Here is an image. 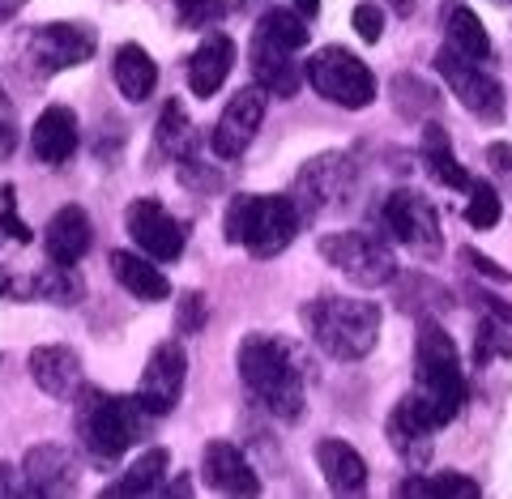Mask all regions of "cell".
Here are the masks:
<instances>
[{
  "label": "cell",
  "instance_id": "obj_1",
  "mask_svg": "<svg viewBox=\"0 0 512 499\" xmlns=\"http://www.w3.org/2000/svg\"><path fill=\"white\" fill-rule=\"evenodd\" d=\"M154 418L141 397H116V393H103V389H90L82 384V393L73 397V431H77V444L94 465H111L120 461L128 448L137 440H146L154 431Z\"/></svg>",
  "mask_w": 512,
  "mask_h": 499
},
{
  "label": "cell",
  "instance_id": "obj_2",
  "mask_svg": "<svg viewBox=\"0 0 512 499\" xmlns=\"http://www.w3.org/2000/svg\"><path fill=\"white\" fill-rule=\"evenodd\" d=\"M239 380L256 406L282 423H295L303 414V367L282 337L248 333L239 342Z\"/></svg>",
  "mask_w": 512,
  "mask_h": 499
},
{
  "label": "cell",
  "instance_id": "obj_3",
  "mask_svg": "<svg viewBox=\"0 0 512 499\" xmlns=\"http://www.w3.org/2000/svg\"><path fill=\"white\" fill-rule=\"evenodd\" d=\"M410 401L423 410L431 427H448L466 406V376H461V354L436 320H419V342H414V393Z\"/></svg>",
  "mask_w": 512,
  "mask_h": 499
},
{
  "label": "cell",
  "instance_id": "obj_4",
  "mask_svg": "<svg viewBox=\"0 0 512 499\" xmlns=\"http://www.w3.org/2000/svg\"><path fill=\"white\" fill-rule=\"evenodd\" d=\"M303 325H308L312 342L338 363L367 359L380 337V308L367 299L346 295H320L303 303Z\"/></svg>",
  "mask_w": 512,
  "mask_h": 499
},
{
  "label": "cell",
  "instance_id": "obj_5",
  "mask_svg": "<svg viewBox=\"0 0 512 499\" xmlns=\"http://www.w3.org/2000/svg\"><path fill=\"white\" fill-rule=\"evenodd\" d=\"M227 239L239 248H248L256 261H269L295 244V235L303 227V214L295 197H256V192H239L227 205Z\"/></svg>",
  "mask_w": 512,
  "mask_h": 499
},
{
  "label": "cell",
  "instance_id": "obj_6",
  "mask_svg": "<svg viewBox=\"0 0 512 499\" xmlns=\"http://www.w3.org/2000/svg\"><path fill=\"white\" fill-rule=\"evenodd\" d=\"M94 30L82 26V22H47L39 30H30V35L18 43V60L26 77H56L64 69H77V64H86L94 56Z\"/></svg>",
  "mask_w": 512,
  "mask_h": 499
},
{
  "label": "cell",
  "instance_id": "obj_7",
  "mask_svg": "<svg viewBox=\"0 0 512 499\" xmlns=\"http://www.w3.org/2000/svg\"><path fill=\"white\" fill-rule=\"evenodd\" d=\"M320 256L342 269L355 286H367V291H376V286H389L397 278V256L393 248L384 244L380 235H367V231H338V235H325L320 239Z\"/></svg>",
  "mask_w": 512,
  "mask_h": 499
},
{
  "label": "cell",
  "instance_id": "obj_8",
  "mask_svg": "<svg viewBox=\"0 0 512 499\" xmlns=\"http://www.w3.org/2000/svg\"><path fill=\"white\" fill-rule=\"evenodd\" d=\"M308 82L320 99L338 103L346 111H359L376 99V77L372 69L346 47H320V52L308 60Z\"/></svg>",
  "mask_w": 512,
  "mask_h": 499
},
{
  "label": "cell",
  "instance_id": "obj_9",
  "mask_svg": "<svg viewBox=\"0 0 512 499\" xmlns=\"http://www.w3.org/2000/svg\"><path fill=\"white\" fill-rule=\"evenodd\" d=\"M483 60L461 56L457 47H440L436 52V73L448 82V90L461 99V107L478 116L483 124H500L504 120V86L495 82L487 69H478Z\"/></svg>",
  "mask_w": 512,
  "mask_h": 499
},
{
  "label": "cell",
  "instance_id": "obj_10",
  "mask_svg": "<svg viewBox=\"0 0 512 499\" xmlns=\"http://www.w3.org/2000/svg\"><path fill=\"white\" fill-rule=\"evenodd\" d=\"M124 227L133 235V244L154 261H180L184 256L188 227L158 197H137L124 209Z\"/></svg>",
  "mask_w": 512,
  "mask_h": 499
},
{
  "label": "cell",
  "instance_id": "obj_11",
  "mask_svg": "<svg viewBox=\"0 0 512 499\" xmlns=\"http://www.w3.org/2000/svg\"><path fill=\"white\" fill-rule=\"evenodd\" d=\"M384 227L397 244H406L419 256H440V218L436 205H431L423 192L397 188L389 201H384Z\"/></svg>",
  "mask_w": 512,
  "mask_h": 499
},
{
  "label": "cell",
  "instance_id": "obj_12",
  "mask_svg": "<svg viewBox=\"0 0 512 499\" xmlns=\"http://www.w3.org/2000/svg\"><path fill=\"white\" fill-rule=\"evenodd\" d=\"M350 180H355V167H350L346 154H320V158H312V163H303L295 192H291L303 222L320 218L333 201H342L350 192Z\"/></svg>",
  "mask_w": 512,
  "mask_h": 499
},
{
  "label": "cell",
  "instance_id": "obj_13",
  "mask_svg": "<svg viewBox=\"0 0 512 499\" xmlns=\"http://www.w3.org/2000/svg\"><path fill=\"white\" fill-rule=\"evenodd\" d=\"M269 94L265 86H244L235 94V99L222 107V116L214 124V133H210V150L218 158H239L248 146H252V137H256V128H261L265 120V107H269Z\"/></svg>",
  "mask_w": 512,
  "mask_h": 499
},
{
  "label": "cell",
  "instance_id": "obj_14",
  "mask_svg": "<svg viewBox=\"0 0 512 499\" xmlns=\"http://www.w3.org/2000/svg\"><path fill=\"white\" fill-rule=\"evenodd\" d=\"M184 380H188V354H184V346L180 342L154 346L146 372H141V380H137L141 406H146L150 414H158V418L171 414L175 406H180V397H184Z\"/></svg>",
  "mask_w": 512,
  "mask_h": 499
},
{
  "label": "cell",
  "instance_id": "obj_15",
  "mask_svg": "<svg viewBox=\"0 0 512 499\" xmlns=\"http://www.w3.org/2000/svg\"><path fill=\"white\" fill-rule=\"evenodd\" d=\"M201 478H205V487L218 491V495H256V491H261V478H256L248 457L239 453L231 440L205 444V453H201Z\"/></svg>",
  "mask_w": 512,
  "mask_h": 499
},
{
  "label": "cell",
  "instance_id": "obj_16",
  "mask_svg": "<svg viewBox=\"0 0 512 499\" xmlns=\"http://www.w3.org/2000/svg\"><path fill=\"white\" fill-rule=\"evenodd\" d=\"M295 52L291 47H282L274 39H265V35H256L252 30V77H256V86H265L274 99H291V94L299 90V82L308 77V69H299V64L291 60Z\"/></svg>",
  "mask_w": 512,
  "mask_h": 499
},
{
  "label": "cell",
  "instance_id": "obj_17",
  "mask_svg": "<svg viewBox=\"0 0 512 499\" xmlns=\"http://www.w3.org/2000/svg\"><path fill=\"white\" fill-rule=\"evenodd\" d=\"M26 495H64L77 487V461L64 444H35L22 461Z\"/></svg>",
  "mask_w": 512,
  "mask_h": 499
},
{
  "label": "cell",
  "instance_id": "obj_18",
  "mask_svg": "<svg viewBox=\"0 0 512 499\" xmlns=\"http://www.w3.org/2000/svg\"><path fill=\"white\" fill-rule=\"evenodd\" d=\"M384 436H389L393 453L402 457L410 470H423V465L431 461V436H436V427L423 418V410L410 401V393L393 406L389 423H384Z\"/></svg>",
  "mask_w": 512,
  "mask_h": 499
},
{
  "label": "cell",
  "instance_id": "obj_19",
  "mask_svg": "<svg viewBox=\"0 0 512 499\" xmlns=\"http://www.w3.org/2000/svg\"><path fill=\"white\" fill-rule=\"evenodd\" d=\"M231 64H235V43L231 35H222V30H210V35L201 39V47L188 56V86L197 99H210V94L222 90V82L231 77Z\"/></svg>",
  "mask_w": 512,
  "mask_h": 499
},
{
  "label": "cell",
  "instance_id": "obj_20",
  "mask_svg": "<svg viewBox=\"0 0 512 499\" xmlns=\"http://www.w3.org/2000/svg\"><path fill=\"white\" fill-rule=\"evenodd\" d=\"M30 380L47 397H77L82 393V359L69 346H35L30 350Z\"/></svg>",
  "mask_w": 512,
  "mask_h": 499
},
{
  "label": "cell",
  "instance_id": "obj_21",
  "mask_svg": "<svg viewBox=\"0 0 512 499\" xmlns=\"http://www.w3.org/2000/svg\"><path fill=\"white\" fill-rule=\"evenodd\" d=\"M73 150H77V111L52 103L35 120V133H30V154H35L39 163H47V167H60V163H69V158H73Z\"/></svg>",
  "mask_w": 512,
  "mask_h": 499
},
{
  "label": "cell",
  "instance_id": "obj_22",
  "mask_svg": "<svg viewBox=\"0 0 512 499\" xmlns=\"http://www.w3.org/2000/svg\"><path fill=\"white\" fill-rule=\"evenodd\" d=\"M90 218L82 205H64L52 214V222L43 227V252L60 265H77L90 252Z\"/></svg>",
  "mask_w": 512,
  "mask_h": 499
},
{
  "label": "cell",
  "instance_id": "obj_23",
  "mask_svg": "<svg viewBox=\"0 0 512 499\" xmlns=\"http://www.w3.org/2000/svg\"><path fill=\"white\" fill-rule=\"evenodd\" d=\"M316 465H320V474H325L333 495H359L367 487V461L346 440H320Z\"/></svg>",
  "mask_w": 512,
  "mask_h": 499
},
{
  "label": "cell",
  "instance_id": "obj_24",
  "mask_svg": "<svg viewBox=\"0 0 512 499\" xmlns=\"http://www.w3.org/2000/svg\"><path fill=\"white\" fill-rule=\"evenodd\" d=\"M111 273L128 295H137L141 303H158L171 295V282L163 278V269H154V256L146 252H111Z\"/></svg>",
  "mask_w": 512,
  "mask_h": 499
},
{
  "label": "cell",
  "instance_id": "obj_25",
  "mask_svg": "<svg viewBox=\"0 0 512 499\" xmlns=\"http://www.w3.org/2000/svg\"><path fill=\"white\" fill-rule=\"evenodd\" d=\"M111 73H116V86H120V94L128 103H146L154 94V86H158V64L141 43H124L116 52Z\"/></svg>",
  "mask_w": 512,
  "mask_h": 499
},
{
  "label": "cell",
  "instance_id": "obj_26",
  "mask_svg": "<svg viewBox=\"0 0 512 499\" xmlns=\"http://www.w3.org/2000/svg\"><path fill=\"white\" fill-rule=\"evenodd\" d=\"M154 141H158V150L175 158V163H184V158L201 154V133H197V124L188 120V111H184L180 99H171V103L163 107V116H158V128H154Z\"/></svg>",
  "mask_w": 512,
  "mask_h": 499
},
{
  "label": "cell",
  "instance_id": "obj_27",
  "mask_svg": "<svg viewBox=\"0 0 512 499\" xmlns=\"http://www.w3.org/2000/svg\"><path fill=\"white\" fill-rule=\"evenodd\" d=\"M423 163H427V171H431V180H440L444 188H466L470 192V171L457 163L453 158V146H448V137H444V128L440 124H427L423 128Z\"/></svg>",
  "mask_w": 512,
  "mask_h": 499
},
{
  "label": "cell",
  "instance_id": "obj_28",
  "mask_svg": "<svg viewBox=\"0 0 512 499\" xmlns=\"http://www.w3.org/2000/svg\"><path fill=\"white\" fill-rule=\"evenodd\" d=\"M167 465H171L167 461V448H150V453H141L116 482H107L103 495H150V491L163 487Z\"/></svg>",
  "mask_w": 512,
  "mask_h": 499
},
{
  "label": "cell",
  "instance_id": "obj_29",
  "mask_svg": "<svg viewBox=\"0 0 512 499\" xmlns=\"http://www.w3.org/2000/svg\"><path fill=\"white\" fill-rule=\"evenodd\" d=\"M444 30H448V47H457L461 56H470V60H491V52H495V47H491L487 26L478 22V13H474V9L457 5L453 13H448Z\"/></svg>",
  "mask_w": 512,
  "mask_h": 499
},
{
  "label": "cell",
  "instance_id": "obj_30",
  "mask_svg": "<svg viewBox=\"0 0 512 499\" xmlns=\"http://www.w3.org/2000/svg\"><path fill=\"white\" fill-rule=\"evenodd\" d=\"M256 35L299 52V47L308 43V18H303L299 9H269V13H261V22H256Z\"/></svg>",
  "mask_w": 512,
  "mask_h": 499
},
{
  "label": "cell",
  "instance_id": "obj_31",
  "mask_svg": "<svg viewBox=\"0 0 512 499\" xmlns=\"http://www.w3.org/2000/svg\"><path fill=\"white\" fill-rule=\"evenodd\" d=\"M397 495H453V499H478L483 491H478V482L466 478V474H431V478H406L397 482Z\"/></svg>",
  "mask_w": 512,
  "mask_h": 499
},
{
  "label": "cell",
  "instance_id": "obj_32",
  "mask_svg": "<svg viewBox=\"0 0 512 499\" xmlns=\"http://www.w3.org/2000/svg\"><path fill=\"white\" fill-rule=\"evenodd\" d=\"M30 291L47 303H77L82 299V278L73 273V265L52 261V269H39L35 278H30Z\"/></svg>",
  "mask_w": 512,
  "mask_h": 499
},
{
  "label": "cell",
  "instance_id": "obj_33",
  "mask_svg": "<svg viewBox=\"0 0 512 499\" xmlns=\"http://www.w3.org/2000/svg\"><path fill=\"white\" fill-rule=\"evenodd\" d=\"M500 214H504V205H500V192H495L491 184H483V180H474V184H470L466 222H470L474 231H491L495 222H500Z\"/></svg>",
  "mask_w": 512,
  "mask_h": 499
},
{
  "label": "cell",
  "instance_id": "obj_34",
  "mask_svg": "<svg viewBox=\"0 0 512 499\" xmlns=\"http://www.w3.org/2000/svg\"><path fill=\"white\" fill-rule=\"evenodd\" d=\"M227 13V0H175V18L184 30H210L222 22Z\"/></svg>",
  "mask_w": 512,
  "mask_h": 499
},
{
  "label": "cell",
  "instance_id": "obj_35",
  "mask_svg": "<svg viewBox=\"0 0 512 499\" xmlns=\"http://www.w3.org/2000/svg\"><path fill=\"white\" fill-rule=\"evenodd\" d=\"M13 197H18V192H13V184H5V192H0V231L13 235L18 244H30V239H35V231H30L26 222L18 218V201H13Z\"/></svg>",
  "mask_w": 512,
  "mask_h": 499
},
{
  "label": "cell",
  "instance_id": "obj_36",
  "mask_svg": "<svg viewBox=\"0 0 512 499\" xmlns=\"http://www.w3.org/2000/svg\"><path fill=\"white\" fill-rule=\"evenodd\" d=\"M205 295L201 291H184L180 295V333L188 337V333H201L205 329Z\"/></svg>",
  "mask_w": 512,
  "mask_h": 499
},
{
  "label": "cell",
  "instance_id": "obj_37",
  "mask_svg": "<svg viewBox=\"0 0 512 499\" xmlns=\"http://www.w3.org/2000/svg\"><path fill=\"white\" fill-rule=\"evenodd\" d=\"M355 30H359L363 43H380V35H384V9L372 5V0L355 5Z\"/></svg>",
  "mask_w": 512,
  "mask_h": 499
},
{
  "label": "cell",
  "instance_id": "obj_38",
  "mask_svg": "<svg viewBox=\"0 0 512 499\" xmlns=\"http://www.w3.org/2000/svg\"><path fill=\"white\" fill-rule=\"evenodd\" d=\"M180 180L188 184V188H218L222 180H218V171H205V163H201V154H192V158H184L180 163Z\"/></svg>",
  "mask_w": 512,
  "mask_h": 499
},
{
  "label": "cell",
  "instance_id": "obj_39",
  "mask_svg": "<svg viewBox=\"0 0 512 499\" xmlns=\"http://www.w3.org/2000/svg\"><path fill=\"white\" fill-rule=\"evenodd\" d=\"M491 354H504V359H512V342H504V333L487 320V325L478 329V363H487Z\"/></svg>",
  "mask_w": 512,
  "mask_h": 499
},
{
  "label": "cell",
  "instance_id": "obj_40",
  "mask_svg": "<svg viewBox=\"0 0 512 499\" xmlns=\"http://www.w3.org/2000/svg\"><path fill=\"white\" fill-rule=\"evenodd\" d=\"M13 146H18V120H13V107L5 99V90H0V163L13 154Z\"/></svg>",
  "mask_w": 512,
  "mask_h": 499
},
{
  "label": "cell",
  "instance_id": "obj_41",
  "mask_svg": "<svg viewBox=\"0 0 512 499\" xmlns=\"http://www.w3.org/2000/svg\"><path fill=\"white\" fill-rule=\"evenodd\" d=\"M466 261H470V265H478V273H483V278H495V282H508V273H504L500 265H495V261H487V256H483V252H474V248H470V252H466Z\"/></svg>",
  "mask_w": 512,
  "mask_h": 499
},
{
  "label": "cell",
  "instance_id": "obj_42",
  "mask_svg": "<svg viewBox=\"0 0 512 499\" xmlns=\"http://www.w3.org/2000/svg\"><path fill=\"white\" fill-rule=\"evenodd\" d=\"M26 487H18V474H13V465L0 461V495H18Z\"/></svg>",
  "mask_w": 512,
  "mask_h": 499
},
{
  "label": "cell",
  "instance_id": "obj_43",
  "mask_svg": "<svg viewBox=\"0 0 512 499\" xmlns=\"http://www.w3.org/2000/svg\"><path fill=\"white\" fill-rule=\"evenodd\" d=\"M487 158H491V163H500V171H508V175H512V150H508V146H491V150H487Z\"/></svg>",
  "mask_w": 512,
  "mask_h": 499
},
{
  "label": "cell",
  "instance_id": "obj_44",
  "mask_svg": "<svg viewBox=\"0 0 512 499\" xmlns=\"http://www.w3.org/2000/svg\"><path fill=\"white\" fill-rule=\"evenodd\" d=\"M26 9V0H0V22H9V18H18V13Z\"/></svg>",
  "mask_w": 512,
  "mask_h": 499
},
{
  "label": "cell",
  "instance_id": "obj_45",
  "mask_svg": "<svg viewBox=\"0 0 512 499\" xmlns=\"http://www.w3.org/2000/svg\"><path fill=\"white\" fill-rule=\"evenodd\" d=\"M295 9L303 13V18H316V13H320V0H295Z\"/></svg>",
  "mask_w": 512,
  "mask_h": 499
},
{
  "label": "cell",
  "instance_id": "obj_46",
  "mask_svg": "<svg viewBox=\"0 0 512 499\" xmlns=\"http://www.w3.org/2000/svg\"><path fill=\"white\" fill-rule=\"evenodd\" d=\"M393 9L402 13V18H410V13H414V0H393Z\"/></svg>",
  "mask_w": 512,
  "mask_h": 499
},
{
  "label": "cell",
  "instance_id": "obj_47",
  "mask_svg": "<svg viewBox=\"0 0 512 499\" xmlns=\"http://www.w3.org/2000/svg\"><path fill=\"white\" fill-rule=\"evenodd\" d=\"M9 291V278H5V269H0V295H5Z\"/></svg>",
  "mask_w": 512,
  "mask_h": 499
}]
</instances>
